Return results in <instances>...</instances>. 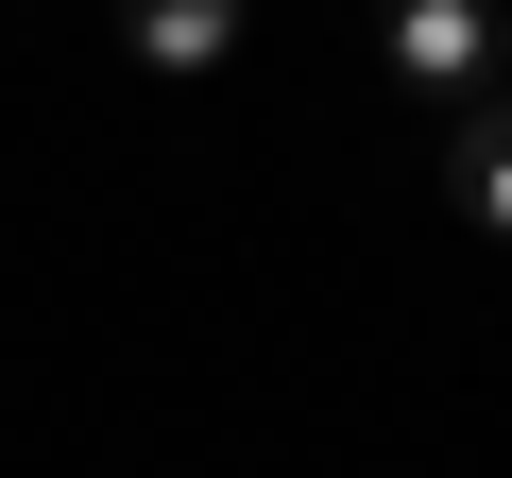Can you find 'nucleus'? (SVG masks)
<instances>
[{"mask_svg":"<svg viewBox=\"0 0 512 478\" xmlns=\"http://www.w3.org/2000/svg\"><path fill=\"white\" fill-rule=\"evenodd\" d=\"M154 52H171V69H205V52H222V0H154Z\"/></svg>","mask_w":512,"mask_h":478,"instance_id":"nucleus-1","label":"nucleus"},{"mask_svg":"<svg viewBox=\"0 0 512 478\" xmlns=\"http://www.w3.org/2000/svg\"><path fill=\"white\" fill-rule=\"evenodd\" d=\"M478 154H495V171H478V205H512V137H478Z\"/></svg>","mask_w":512,"mask_h":478,"instance_id":"nucleus-2","label":"nucleus"}]
</instances>
